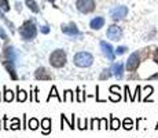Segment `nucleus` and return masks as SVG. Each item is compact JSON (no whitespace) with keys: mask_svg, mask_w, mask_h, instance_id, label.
<instances>
[{"mask_svg":"<svg viewBox=\"0 0 158 138\" xmlns=\"http://www.w3.org/2000/svg\"><path fill=\"white\" fill-rule=\"evenodd\" d=\"M3 55H4V61H3V64H4L6 69L8 70L11 79H13V80H17L18 76H17V73H15V68H14L15 61H17V51H15V48L13 47V46H6Z\"/></svg>","mask_w":158,"mask_h":138,"instance_id":"obj_1","label":"nucleus"},{"mask_svg":"<svg viewBox=\"0 0 158 138\" xmlns=\"http://www.w3.org/2000/svg\"><path fill=\"white\" fill-rule=\"evenodd\" d=\"M19 35L23 40H32L37 35V28H36L33 21H25L22 26L19 28Z\"/></svg>","mask_w":158,"mask_h":138,"instance_id":"obj_2","label":"nucleus"},{"mask_svg":"<svg viewBox=\"0 0 158 138\" xmlns=\"http://www.w3.org/2000/svg\"><path fill=\"white\" fill-rule=\"evenodd\" d=\"M73 62H74V65L80 66V68H88L94 64V57L92 54L87 53V51H80V53L74 54Z\"/></svg>","mask_w":158,"mask_h":138,"instance_id":"obj_3","label":"nucleus"},{"mask_svg":"<svg viewBox=\"0 0 158 138\" xmlns=\"http://www.w3.org/2000/svg\"><path fill=\"white\" fill-rule=\"evenodd\" d=\"M66 51L62 50V48H58V50L52 51L50 55V64L54 66V68H62L66 64Z\"/></svg>","mask_w":158,"mask_h":138,"instance_id":"obj_4","label":"nucleus"},{"mask_svg":"<svg viewBox=\"0 0 158 138\" xmlns=\"http://www.w3.org/2000/svg\"><path fill=\"white\" fill-rule=\"evenodd\" d=\"M76 7H77V10L80 13L88 14L95 10V2L94 0H77L76 2Z\"/></svg>","mask_w":158,"mask_h":138,"instance_id":"obj_5","label":"nucleus"},{"mask_svg":"<svg viewBox=\"0 0 158 138\" xmlns=\"http://www.w3.org/2000/svg\"><path fill=\"white\" fill-rule=\"evenodd\" d=\"M128 15V7L127 6H117L110 10V17L113 21H120Z\"/></svg>","mask_w":158,"mask_h":138,"instance_id":"obj_6","label":"nucleus"},{"mask_svg":"<svg viewBox=\"0 0 158 138\" xmlns=\"http://www.w3.org/2000/svg\"><path fill=\"white\" fill-rule=\"evenodd\" d=\"M139 65H140V54H139L138 51H135V53L131 54L129 58L127 60V69H128L129 72H133V70H136L139 68Z\"/></svg>","mask_w":158,"mask_h":138,"instance_id":"obj_7","label":"nucleus"},{"mask_svg":"<svg viewBox=\"0 0 158 138\" xmlns=\"http://www.w3.org/2000/svg\"><path fill=\"white\" fill-rule=\"evenodd\" d=\"M106 35H107V38L110 39V40L117 42V40H120L121 36H123V29L117 25H111L107 28V33H106Z\"/></svg>","mask_w":158,"mask_h":138,"instance_id":"obj_8","label":"nucleus"},{"mask_svg":"<svg viewBox=\"0 0 158 138\" xmlns=\"http://www.w3.org/2000/svg\"><path fill=\"white\" fill-rule=\"evenodd\" d=\"M101 50H102L103 55H105V57H107V60L114 61V58H115V51L113 50V47H111L110 43L102 40V42H101Z\"/></svg>","mask_w":158,"mask_h":138,"instance_id":"obj_9","label":"nucleus"},{"mask_svg":"<svg viewBox=\"0 0 158 138\" xmlns=\"http://www.w3.org/2000/svg\"><path fill=\"white\" fill-rule=\"evenodd\" d=\"M35 78L37 79V80H51L52 79V76H51V73L48 72L45 68H37L35 72Z\"/></svg>","mask_w":158,"mask_h":138,"instance_id":"obj_10","label":"nucleus"},{"mask_svg":"<svg viewBox=\"0 0 158 138\" xmlns=\"http://www.w3.org/2000/svg\"><path fill=\"white\" fill-rule=\"evenodd\" d=\"M62 32L65 35L69 36H78L80 35V30L77 29L76 24H69V25H62Z\"/></svg>","mask_w":158,"mask_h":138,"instance_id":"obj_11","label":"nucleus"},{"mask_svg":"<svg viewBox=\"0 0 158 138\" xmlns=\"http://www.w3.org/2000/svg\"><path fill=\"white\" fill-rule=\"evenodd\" d=\"M110 69H111L113 75H114L117 79H123V76H124V64L115 62V64H113V66H111Z\"/></svg>","mask_w":158,"mask_h":138,"instance_id":"obj_12","label":"nucleus"},{"mask_svg":"<svg viewBox=\"0 0 158 138\" xmlns=\"http://www.w3.org/2000/svg\"><path fill=\"white\" fill-rule=\"evenodd\" d=\"M103 25H105V18L103 17H96L89 22V28L94 30H99L101 28H103Z\"/></svg>","mask_w":158,"mask_h":138,"instance_id":"obj_13","label":"nucleus"},{"mask_svg":"<svg viewBox=\"0 0 158 138\" xmlns=\"http://www.w3.org/2000/svg\"><path fill=\"white\" fill-rule=\"evenodd\" d=\"M41 127H43V134H50L51 131V119L50 118H44L41 120Z\"/></svg>","mask_w":158,"mask_h":138,"instance_id":"obj_14","label":"nucleus"},{"mask_svg":"<svg viewBox=\"0 0 158 138\" xmlns=\"http://www.w3.org/2000/svg\"><path fill=\"white\" fill-rule=\"evenodd\" d=\"M26 100H28V93H26L25 90L18 87L17 88V101L18 102H25Z\"/></svg>","mask_w":158,"mask_h":138,"instance_id":"obj_15","label":"nucleus"},{"mask_svg":"<svg viewBox=\"0 0 158 138\" xmlns=\"http://www.w3.org/2000/svg\"><path fill=\"white\" fill-rule=\"evenodd\" d=\"M120 127H121L120 119L114 118V116H110V128H111V130H118Z\"/></svg>","mask_w":158,"mask_h":138,"instance_id":"obj_16","label":"nucleus"},{"mask_svg":"<svg viewBox=\"0 0 158 138\" xmlns=\"http://www.w3.org/2000/svg\"><path fill=\"white\" fill-rule=\"evenodd\" d=\"M26 6L29 7V10H32L33 13H39L40 11V8H39V6H37V3L35 2V0H26V3H25Z\"/></svg>","mask_w":158,"mask_h":138,"instance_id":"obj_17","label":"nucleus"},{"mask_svg":"<svg viewBox=\"0 0 158 138\" xmlns=\"http://www.w3.org/2000/svg\"><path fill=\"white\" fill-rule=\"evenodd\" d=\"M52 97H55V98H58V101H59V102H62V98L59 97V94H58V91H56V87L55 86H52V87H51V91H50V96H48V98H47V101H50L51 98Z\"/></svg>","mask_w":158,"mask_h":138,"instance_id":"obj_18","label":"nucleus"},{"mask_svg":"<svg viewBox=\"0 0 158 138\" xmlns=\"http://www.w3.org/2000/svg\"><path fill=\"white\" fill-rule=\"evenodd\" d=\"M14 100V93L11 90H8L7 87H4V101L6 102H11Z\"/></svg>","mask_w":158,"mask_h":138,"instance_id":"obj_19","label":"nucleus"},{"mask_svg":"<svg viewBox=\"0 0 158 138\" xmlns=\"http://www.w3.org/2000/svg\"><path fill=\"white\" fill-rule=\"evenodd\" d=\"M39 120L36 118H32L28 122V128H30V130H37L39 128Z\"/></svg>","mask_w":158,"mask_h":138,"instance_id":"obj_20","label":"nucleus"},{"mask_svg":"<svg viewBox=\"0 0 158 138\" xmlns=\"http://www.w3.org/2000/svg\"><path fill=\"white\" fill-rule=\"evenodd\" d=\"M123 127L125 128V130H132L133 128V120L131 118H125L123 122Z\"/></svg>","mask_w":158,"mask_h":138,"instance_id":"obj_21","label":"nucleus"},{"mask_svg":"<svg viewBox=\"0 0 158 138\" xmlns=\"http://www.w3.org/2000/svg\"><path fill=\"white\" fill-rule=\"evenodd\" d=\"M60 120L66 122V123L69 124V127H70L72 130H74V113H73V115H72V120H70V122H69V120H68V118H66V116L62 113V115H60Z\"/></svg>","mask_w":158,"mask_h":138,"instance_id":"obj_22","label":"nucleus"},{"mask_svg":"<svg viewBox=\"0 0 158 138\" xmlns=\"http://www.w3.org/2000/svg\"><path fill=\"white\" fill-rule=\"evenodd\" d=\"M111 75H113V73H111V69H103V72L101 73L99 79H101V80H107Z\"/></svg>","mask_w":158,"mask_h":138,"instance_id":"obj_23","label":"nucleus"},{"mask_svg":"<svg viewBox=\"0 0 158 138\" xmlns=\"http://www.w3.org/2000/svg\"><path fill=\"white\" fill-rule=\"evenodd\" d=\"M63 101H68V102H73V101H74V96H73V91L72 90H66L65 91Z\"/></svg>","mask_w":158,"mask_h":138,"instance_id":"obj_24","label":"nucleus"},{"mask_svg":"<svg viewBox=\"0 0 158 138\" xmlns=\"http://www.w3.org/2000/svg\"><path fill=\"white\" fill-rule=\"evenodd\" d=\"M0 18H2V20H3V21H4V24H6V25H8V26H10V30H11V32H13V33H14V32H15V28H14V24H13V22H10V21H8V20H7V18H6V17H4V14H3V13H2V11H0Z\"/></svg>","mask_w":158,"mask_h":138,"instance_id":"obj_25","label":"nucleus"},{"mask_svg":"<svg viewBox=\"0 0 158 138\" xmlns=\"http://www.w3.org/2000/svg\"><path fill=\"white\" fill-rule=\"evenodd\" d=\"M0 10L10 11V4H8V0H0Z\"/></svg>","mask_w":158,"mask_h":138,"instance_id":"obj_26","label":"nucleus"},{"mask_svg":"<svg viewBox=\"0 0 158 138\" xmlns=\"http://www.w3.org/2000/svg\"><path fill=\"white\" fill-rule=\"evenodd\" d=\"M144 91H146V97L143 98V101H150V98H148V97H150V94L154 91V88L151 87V86H146V87H144Z\"/></svg>","mask_w":158,"mask_h":138,"instance_id":"obj_27","label":"nucleus"},{"mask_svg":"<svg viewBox=\"0 0 158 138\" xmlns=\"http://www.w3.org/2000/svg\"><path fill=\"white\" fill-rule=\"evenodd\" d=\"M77 127L80 128V130H85L87 127V119L84 120V119H77Z\"/></svg>","mask_w":158,"mask_h":138,"instance_id":"obj_28","label":"nucleus"},{"mask_svg":"<svg viewBox=\"0 0 158 138\" xmlns=\"http://www.w3.org/2000/svg\"><path fill=\"white\" fill-rule=\"evenodd\" d=\"M19 126H21L19 119L14 118V119H13V124L10 126V128H11V130H19Z\"/></svg>","mask_w":158,"mask_h":138,"instance_id":"obj_29","label":"nucleus"},{"mask_svg":"<svg viewBox=\"0 0 158 138\" xmlns=\"http://www.w3.org/2000/svg\"><path fill=\"white\" fill-rule=\"evenodd\" d=\"M127 50H128V48H127L125 46H120V47L115 48V54H117V55H123V54L127 53Z\"/></svg>","mask_w":158,"mask_h":138,"instance_id":"obj_30","label":"nucleus"},{"mask_svg":"<svg viewBox=\"0 0 158 138\" xmlns=\"http://www.w3.org/2000/svg\"><path fill=\"white\" fill-rule=\"evenodd\" d=\"M99 122H101V119H92L89 128H99Z\"/></svg>","mask_w":158,"mask_h":138,"instance_id":"obj_31","label":"nucleus"},{"mask_svg":"<svg viewBox=\"0 0 158 138\" xmlns=\"http://www.w3.org/2000/svg\"><path fill=\"white\" fill-rule=\"evenodd\" d=\"M99 128H107V119L106 118L101 119V122H99Z\"/></svg>","mask_w":158,"mask_h":138,"instance_id":"obj_32","label":"nucleus"},{"mask_svg":"<svg viewBox=\"0 0 158 138\" xmlns=\"http://www.w3.org/2000/svg\"><path fill=\"white\" fill-rule=\"evenodd\" d=\"M84 100H85V98H84V93H81L80 88H77V101L78 102H83Z\"/></svg>","mask_w":158,"mask_h":138,"instance_id":"obj_33","label":"nucleus"},{"mask_svg":"<svg viewBox=\"0 0 158 138\" xmlns=\"http://www.w3.org/2000/svg\"><path fill=\"white\" fill-rule=\"evenodd\" d=\"M0 39H3V40H7V35H6V32L3 30V28H0Z\"/></svg>","mask_w":158,"mask_h":138,"instance_id":"obj_34","label":"nucleus"},{"mask_svg":"<svg viewBox=\"0 0 158 138\" xmlns=\"http://www.w3.org/2000/svg\"><path fill=\"white\" fill-rule=\"evenodd\" d=\"M48 32H50V28H48L47 25H45V26H41V33H45V35H47Z\"/></svg>","mask_w":158,"mask_h":138,"instance_id":"obj_35","label":"nucleus"},{"mask_svg":"<svg viewBox=\"0 0 158 138\" xmlns=\"http://www.w3.org/2000/svg\"><path fill=\"white\" fill-rule=\"evenodd\" d=\"M153 60L156 61V62L158 64V48H156V51H154V55H153Z\"/></svg>","mask_w":158,"mask_h":138,"instance_id":"obj_36","label":"nucleus"},{"mask_svg":"<svg viewBox=\"0 0 158 138\" xmlns=\"http://www.w3.org/2000/svg\"><path fill=\"white\" fill-rule=\"evenodd\" d=\"M50 3H52V4H55V0H48Z\"/></svg>","mask_w":158,"mask_h":138,"instance_id":"obj_37","label":"nucleus"},{"mask_svg":"<svg viewBox=\"0 0 158 138\" xmlns=\"http://www.w3.org/2000/svg\"><path fill=\"white\" fill-rule=\"evenodd\" d=\"M156 128H158V123H157V127H156Z\"/></svg>","mask_w":158,"mask_h":138,"instance_id":"obj_38","label":"nucleus"},{"mask_svg":"<svg viewBox=\"0 0 158 138\" xmlns=\"http://www.w3.org/2000/svg\"><path fill=\"white\" fill-rule=\"evenodd\" d=\"M0 128H2V127H0Z\"/></svg>","mask_w":158,"mask_h":138,"instance_id":"obj_39","label":"nucleus"}]
</instances>
